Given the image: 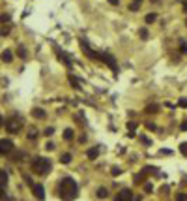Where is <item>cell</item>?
<instances>
[{
    "instance_id": "6da1fadb",
    "label": "cell",
    "mask_w": 187,
    "mask_h": 201,
    "mask_svg": "<svg viewBox=\"0 0 187 201\" xmlns=\"http://www.w3.org/2000/svg\"><path fill=\"white\" fill-rule=\"evenodd\" d=\"M58 195L62 201H73L79 195V186L75 182V178L71 177H64L58 182Z\"/></svg>"
},
{
    "instance_id": "7a4b0ae2",
    "label": "cell",
    "mask_w": 187,
    "mask_h": 201,
    "mask_svg": "<svg viewBox=\"0 0 187 201\" xmlns=\"http://www.w3.org/2000/svg\"><path fill=\"white\" fill-rule=\"evenodd\" d=\"M32 171H36L38 175H47L51 173V160L45 156H36L32 160Z\"/></svg>"
},
{
    "instance_id": "3957f363",
    "label": "cell",
    "mask_w": 187,
    "mask_h": 201,
    "mask_svg": "<svg viewBox=\"0 0 187 201\" xmlns=\"http://www.w3.org/2000/svg\"><path fill=\"white\" fill-rule=\"evenodd\" d=\"M99 60H103V62L109 66V68H110L114 73H118V62H116V58H114L109 51H105L103 55H99Z\"/></svg>"
},
{
    "instance_id": "277c9868",
    "label": "cell",
    "mask_w": 187,
    "mask_h": 201,
    "mask_svg": "<svg viewBox=\"0 0 187 201\" xmlns=\"http://www.w3.org/2000/svg\"><path fill=\"white\" fill-rule=\"evenodd\" d=\"M21 126H22L21 119H15V117H11V119L6 122V130H8V133H17V132L21 130Z\"/></svg>"
},
{
    "instance_id": "5b68a950",
    "label": "cell",
    "mask_w": 187,
    "mask_h": 201,
    "mask_svg": "<svg viewBox=\"0 0 187 201\" xmlns=\"http://www.w3.org/2000/svg\"><path fill=\"white\" fill-rule=\"evenodd\" d=\"M79 43H81V49H82V53H84V55H86L88 58H92V60H99V55H97L96 51H94V49H92V47L88 45V43H86L84 40H81Z\"/></svg>"
},
{
    "instance_id": "8992f818",
    "label": "cell",
    "mask_w": 187,
    "mask_h": 201,
    "mask_svg": "<svg viewBox=\"0 0 187 201\" xmlns=\"http://www.w3.org/2000/svg\"><path fill=\"white\" fill-rule=\"evenodd\" d=\"M13 152V141L11 139H0V154Z\"/></svg>"
},
{
    "instance_id": "52a82bcc",
    "label": "cell",
    "mask_w": 187,
    "mask_h": 201,
    "mask_svg": "<svg viewBox=\"0 0 187 201\" xmlns=\"http://www.w3.org/2000/svg\"><path fill=\"white\" fill-rule=\"evenodd\" d=\"M114 201H133V194H131V190H127V188L120 190Z\"/></svg>"
},
{
    "instance_id": "ba28073f",
    "label": "cell",
    "mask_w": 187,
    "mask_h": 201,
    "mask_svg": "<svg viewBox=\"0 0 187 201\" xmlns=\"http://www.w3.org/2000/svg\"><path fill=\"white\" fill-rule=\"evenodd\" d=\"M56 57H58V58H60V60H62V62H64L66 66H71V64H73L71 57H69V55H67V53H66L64 49H56Z\"/></svg>"
},
{
    "instance_id": "9c48e42d",
    "label": "cell",
    "mask_w": 187,
    "mask_h": 201,
    "mask_svg": "<svg viewBox=\"0 0 187 201\" xmlns=\"http://www.w3.org/2000/svg\"><path fill=\"white\" fill-rule=\"evenodd\" d=\"M32 194L41 201V199H45V188L41 186V184H32Z\"/></svg>"
},
{
    "instance_id": "30bf717a",
    "label": "cell",
    "mask_w": 187,
    "mask_h": 201,
    "mask_svg": "<svg viewBox=\"0 0 187 201\" xmlns=\"http://www.w3.org/2000/svg\"><path fill=\"white\" fill-rule=\"evenodd\" d=\"M97 154H99V147H92V149L86 152V156H88L90 160H96V158H97Z\"/></svg>"
},
{
    "instance_id": "8fae6325",
    "label": "cell",
    "mask_w": 187,
    "mask_h": 201,
    "mask_svg": "<svg viewBox=\"0 0 187 201\" xmlns=\"http://www.w3.org/2000/svg\"><path fill=\"white\" fill-rule=\"evenodd\" d=\"M2 60H4V62H11V60H13V53H11L10 49L2 51Z\"/></svg>"
},
{
    "instance_id": "7c38bea8",
    "label": "cell",
    "mask_w": 187,
    "mask_h": 201,
    "mask_svg": "<svg viewBox=\"0 0 187 201\" xmlns=\"http://www.w3.org/2000/svg\"><path fill=\"white\" fill-rule=\"evenodd\" d=\"M140 4H142V0H133V2L129 4V10L131 11H138L140 10Z\"/></svg>"
},
{
    "instance_id": "4fadbf2b",
    "label": "cell",
    "mask_w": 187,
    "mask_h": 201,
    "mask_svg": "<svg viewBox=\"0 0 187 201\" xmlns=\"http://www.w3.org/2000/svg\"><path fill=\"white\" fill-rule=\"evenodd\" d=\"M69 83H71V86H73V88L81 90V83H79V79H77L75 75H69Z\"/></svg>"
},
{
    "instance_id": "5bb4252c",
    "label": "cell",
    "mask_w": 187,
    "mask_h": 201,
    "mask_svg": "<svg viewBox=\"0 0 187 201\" xmlns=\"http://www.w3.org/2000/svg\"><path fill=\"white\" fill-rule=\"evenodd\" d=\"M32 115H34L36 119H45V111H43V109H39V107H36V109L32 111Z\"/></svg>"
},
{
    "instance_id": "9a60e30c",
    "label": "cell",
    "mask_w": 187,
    "mask_h": 201,
    "mask_svg": "<svg viewBox=\"0 0 187 201\" xmlns=\"http://www.w3.org/2000/svg\"><path fill=\"white\" fill-rule=\"evenodd\" d=\"M73 136H75V133H73V130H71V128H67V130H64V139H66V141H69V139H73Z\"/></svg>"
},
{
    "instance_id": "2e32d148",
    "label": "cell",
    "mask_w": 187,
    "mask_h": 201,
    "mask_svg": "<svg viewBox=\"0 0 187 201\" xmlns=\"http://www.w3.org/2000/svg\"><path fill=\"white\" fill-rule=\"evenodd\" d=\"M6 184H8V173L0 171V186H6Z\"/></svg>"
},
{
    "instance_id": "e0dca14e",
    "label": "cell",
    "mask_w": 187,
    "mask_h": 201,
    "mask_svg": "<svg viewBox=\"0 0 187 201\" xmlns=\"http://www.w3.org/2000/svg\"><path fill=\"white\" fill-rule=\"evenodd\" d=\"M10 32H11V25H10V23H8V25H4L2 28H0V36H8Z\"/></svg>"
},
{
    "instance_id": "ac0fdd59",
    "label": "cell",
    "mask_w": 187,
    "mask_h": 201,
    "mask_svg": "<svg viewBox=\"0 0 187 201\" xmlns=\"http://www.w3.org/2000/svg\"><path fill=\"white\" fill-rule=\"evenodd\" d=\"M60 162H62V164H69V162H71V154H69V152L62 154V156H60Z\"/></svg>"
},
{
    "instance_id": "d6986e66",
    "label": "cell",
    "mask_w": 187,
    "mask_h": 201,
    "mask_svg": "<svg viewBox=\"0 0 187 201\" xmlns=\"http://www.w3.org/2000/svg\"><path fill=\"white\" fill-rule=\"evenodd\" d=\"M146 113H157V111H159V105H155V103H152V105H148L146 109Z\"/></svg>"
},
{
    "instance_id": "ffe728a7",
    "label": "cell",
    "mask_w": 187,
    "mask_h": 201,
    "mask_svg": "<svg viewBox=\"0 0 187 201\" xmlns=\"http://www.w3.org/2000/svg\"><path fill=\"white\" fill-rule=\"evenodd\" d=\"M157 19V13H148L146 17H144V21H146V23L150 25V23H153V21Z\"/></svg>"
},
{
    "instance_id": "44dd1931",
    "label": "cell",
    "mask_w": 187,
    "mask_h": 201,
    "mask_svg": "<svg viewBox=\"0 0 187 201\" xmlns=\"http://www.w3.org/2000/svg\"><path fill=\"white\" fill-rule=\"evenodd\" d=\"M10 19H11V17H10L8 13H2V15H0V23H4V25H8V23H10Z\"/></svg>"
},
{
    "instance_id": "7402d4cb",
    "label": "cell",
    "mask_w": 187,
    "mask_h": 201,
    "mask_svg": "<svg viewBox=\"0 0 187 201\" xmlns=\"http://www.w3.org/2000/svg\"><path fill=\"white\" fill-rule=\"evenodd\" d=\"M17 55H19L21 58H26V49H25V47H19V49H17Z\"/></svg>"
},
{
    "instance_id": "603a6c76",
    "label": "cell",
    "mask_w": 187,
    "mask_h": 201,
    "mask_svg": "<svg viewBox=\"0 0 187 201\" xmlns=\"http://www.w3.org/2000/svg\"><path fill=\"white\" fill-rule=\"evenodd\" d=\"M107 195H109V192H107L105 188H99V190H97V197H101V199H103V197H107Z\"/></svg>"
},
{
    "instance_id": "cb8c5ba5",
    "label": "cell",
    "mask_w": 187,
    "mask_h": 201,
    "mask_svg": "<svg viewBox=\"0 0 187 201\" xmlns=\"http://www.w3.org/2000/svg\"><path fill=\"white\" fill-rule=\"evenodd\" d=\"M180 152H181L183 156H187V143H181V145H180Z\"/></svg>"
},
{
    "instance_id": "d4e9b609",
    "label": "cell",
    "mask_w": 187,
    "mask_h": 201,
    "mask_svg": "<svg viewBox=\"0 0 187 201\" xmlns=\"http://www.w3.org/2000/svg\"><path fill=\"white\" fill-rule=\"evenodd\" d=\"M138 34H140V38H142V40H148V30H146V28H140Z\"/></svg>"
},
{
    "instance_id": "484cf974",
    "label": "cell",
    "mask_w": 187,
    "mask_h": 201,
    "mask_svg": "<svg viewBox=\"0 0 187 201\" xmlns=\"http://www.w3.org/2000/svg\"><path fill=\"white\" fill-rule=\"evenodd\" d=\"M127 128H129L131 136H133V130H137V122H127Z\"/></svg>"
},
{
    "instance_id": "4316f807",
    "label": "cell",
    "mask_w": 187,
    "mask_h": 201,
    "mask_svg": "<svg viewBox=\"0 0 187 201\" xmlns=\"http://www.w3.org/2000/svg\"><path fill=\"white\" fill-rule=\"evenodd\" d=\"M110 173H112V175H114V177H118V175H120V173H122V169H120V167H116V165H114V167H112V171H110Z\"/></svg>"
},
{
    "instance_id": "83f0119b",
    "label": "cell",
    "mask_w": 187,
    "mask_h": 201,
    "mask_svg": "<svg viewBox=\"0 0 187 201\" xmlns=\"http://www.w3.org/2000/svg\"><path fill=\"white\" fill-rule=\"evenodd\" d=\"M146 128H148V130H152V132H155V130H157V126H155L153 122H146Z\"/></svg>"
},
{
    "instance_id": "f1b7e54d",
    "label": "cell",
    "mask_w": 187,
    "mask_h": 201,
    "mask_svg": "<svg viewBox=\"0 0 187 201\" xmlns=\"http://www.w3.org/2000/svg\"><path fill=\"white\" fill-rule=\"evenodd\" d=\"M178 105H180V107H187V98H180Z\"/></svg>"
},
{
    "instance_id": "f546056e",
    "label": "cell",
    "mask_w": 187,
    "mask_h": 201,
    "mask_svg": "<svg viewBox=\"0 0 187 201\" xmlns=\"http://www.w3.org/2000/svg\"><path fill=\"white\" fill-rule=\"evenodd\" d=\"M176 201H187V195H183V194H178V195H176Z\"/></svg>"
},
{
    "instance_id": "4dcf8cb0",
    "label": "cell",
    "mask_w": 187,
    "mask_h": 201,
    "mask_svg": "<svg viewBox=\"0 0 187 201\" xmlns=\"http://www.w3.org/2000/svg\"><path fill=\"white\" fill-rule=\"evenodd\" d=\"M144 190H146V192H148V194H152V192H153V186H152V184H150V182H148V184H146V186H144Z\"/></svg>"
},
{
    "instance_id": "1f68e13d",
    "label": "cell",
    "mask_w": 187,
    "mask_h": 201,
    "mask_svg": "<svg viewBox=\"0 0 187 201\" xmlns=\"http://www.w3.org/2000/svg\"><path fill=\"white\" fill-rule=\"evenodd\" d=\"M36 136H38V132H36V130H32V132L28 133V139H36Z\"/></svg>"
},
{
    "instance_id": "d6a6232c",
    "label": "cell",
    "mask_w": 187,
    "mask_h": 201,
    "mask_svg": "<svg viewBox=\"0 0 187 201\" xmlns=\"http://www.w3.org/2000/svg\"><path fill=\"white\" fill-rule=\"evenodd\" d=\"M181 53L187 55V43H185V41H181Z\"/></svg>"
},
{
    "instance_id": "836d02e7",
    "label": "cell",
    "mask_w": 187,
    "mask_h": 201,
    "mask_svg": "<svg viewBox=\"0 0 187 201\" xmlns=\"http://www.w3.org/2000/svg\"><path fill=\"white\" fill-rule=\"evenodd\" d=\"M53 133H54V128H47L45 130V136H53Z\"/></svg>"
},
{
    "instance_id": "e575fe53",
    "label": "cell",
    "mask_w": 187,
    "mask_h": 201,
    "mask_svg": "<svg viewBox=\"0 0 187 201\" xmlns=\"http://www.w3.org/2000/svg\"><path fill=\"white\" fill-rule=\"evenodd\" d=\"M161 154H172L170 149H161Z\"/></svg>"
},
{
    "instance_id": "d590c367",
    "label": "cell",
    "mask_w": 187,
    "mask_h": 201,
    "mask_svg": "<svg viewBox=\"0 0 187 201\" xmlns=\"http://www.w3.org/2000/svg\"><path fill=\"white\" fill-rule=\"evenodd\" d=\"M140 139H142V143H144V145H152V141H148V137H144V136L140 137Z\"/></svg>"
},
{
    "instance_id": "8d00e7d4",
    "label": "cell",
    "mask_w": 187,
    "mask_h": 201,
    "mask_svg": "<svg viewBox=\"0 0 187 201\" xmlns=\"http://www.w3.org/2000/svg\"><path fill=\"white\" fill-rule=\"evenodd\" d=\"M180 130H181V132H187V120H185V122L181 124V128H180Z\"/></svg>"
},
{
    "instance_id": "74e56055",
    "label": "cell",
    "mask_w": 187,
    "mask_h": 201,
    "mask_svg": "<svg viewBox=\"0 0 187 201\" xmlns=\"http://www.w3.org/2000/svg\"><path fill=\"white\" fill-rule=\"evenodd\" d=\"M54 149V143H47V150H53Z\"/></svg>"
},
{
    "instance_id": "f35d334b",
    "label": "cell",
    "mask_w": 187,
    "mask_h": 201,
    "mask_svg": "<svg viewBox=\"0 0 187 201\" xmlns=\"http://www.w3.org/2000/svg\"><path fill=\"white\" fill-rule=\"evenodd\" d=\"M4 197V186H0V199Z\"/></svg>"
},
{
    "instance_id": "ab89813d",
    "label": "cell",
    "mask_w": 187,
    "mask_h": 201,
    "mask_svg": "<svg viewBox=\"0 0 187 201\" xmlns=\"http://www.w3.org/2000/svg\"><path fill=\"white\" fill-rule=\"evenodd\" d=\"M109 2H110L112 6H118V0H109Z\"/></svg>"
},
{
    "instance_id": "60d3db41",
    "label": "cell",
    "mask_w": 187,
    "mask_h": 201,
    "mask_svg": "<svg viewBox=\"0 0 187 201\" xmlns=\"http://www.w3.org/2000/svg\"><path fill=\"white\" fill-rule=\"evenodd\" d=\"M4 124V119H2V115H0V126H2Z\"/></svg>"
},
{
    "instance_id": "b9f144b4",
    "label": "cell",
    "mask_w": 187,
    "mask_h": 201,
    "mask_svg": "<svg viewBox=\"0 0 187 201\" xmlns=\"http://www.w3.org/2000/svg\"><path fill=\"white\" fill-rule=\"evenodd\" d=\"M183 10H185V11H187V2H185V4H183Z\"/></svg>"
},
{
    "instance_id": "7bdbcfd3",
    "label": "cell",
    "mask_w": 187,
    "mask_h": 201,
    "mask_svg": "<svg viewBox=\"0 0 187 201\" xmlns=\"http://www.w3.org/2000/svg\"><path fill=\"white\" fill-rule=\"evenodd\" d=\"M185 27H187V19H185Z\"/></svg>"
}]
</instances>
